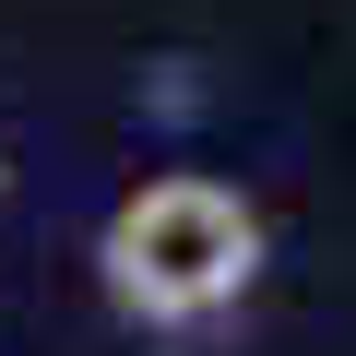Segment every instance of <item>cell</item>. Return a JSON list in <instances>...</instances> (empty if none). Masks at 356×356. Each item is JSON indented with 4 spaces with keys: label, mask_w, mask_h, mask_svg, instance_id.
Returning <instances> with one entry per match:
<instances>
[{
    "label": "cell",
    "mask_w": 356,
    "mask_h": 356,
    "mask_svg": "<svg viewBox=\"0 0 356 356\" xmlns=\"http://www.w3.org/2000/svg\"><path fill=\"white\" fill-rule=\"evenodd\" d=\"M95 261H107V297H119L131 321L191 332V321H214V309L250 297V273H261V214L226 191V178H143V191L107 214Z\"/></svg>",
    "instance_id": "6da1fadb"
},
{
    "label": "cell",
    "mask_w": 356,
    "mask_h": 356,
    "mask_svg": "<svg viewBox=\"0 0 356 356\" xmlns=\"http://www.w3.org/2000/svg\"><path fill=\"white\" fill-rule=\"evenodd\" d=\"M0 178H13V166H0Z\"/></svg>",
    "instance_id": "7a4b0ae2"
}]
</instances>
